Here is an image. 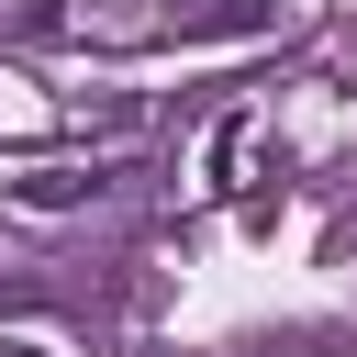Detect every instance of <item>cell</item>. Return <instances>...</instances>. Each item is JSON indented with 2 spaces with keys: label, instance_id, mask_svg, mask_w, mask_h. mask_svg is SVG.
Segmentation results:
<instances>
[{
  "label": "cell",
  "instance_id": "1",
  "mask_svg": "<svg viewBox=\"0 0 357 357\" xmlns=\"http://www.w3.org/2000/svg\"><path fill=\"white\" fill-rule=\"evenodd\" d=\"M257 145H268V112H223V123L201 134V190H234Z\"/></svg>",
  "mask_w": 357,
  "mask_h": 357
},
{
  "label": "cell",
  "instance_id": "2",
  "mask_svg": "<svg viewBox=\"0 0 357 357\" xmlns=\"http://www.w3.org/2000/svg\"><path fill=\"white\" fill-rule=\"evenodd\" d=\"M268 11L279 0H190V11H167V33L178 45H234V33H268Z\"/></svg>",
  "mask_w": 357,
  "mask_h": 357
},
{
  "label": "cell",
  "instance_id": "3",
  "mask_svg": "<svg viewBox=\"0 0 357 357\" xmlns=\"http://www.w3.org/2000/svg\"><path fill=\"white\" fill-rule=\"evenodd\" d=\"M100 190H112L100 167H33V178H11L22 212H78V201H100Z\"/></svg>",
  "mask_w": 357,
  "mask_h": 357
},
{
  "label": "cell",
  "instance_id": "4",
  "mask_svg": "<svg viewBox=\"0 0 357 357\" xmlns=\"http://www.w3.org/2000/svg\"><path fill=\"white\" fill-rule=\"evenodd\" d=\"M346 78H357V45H346Z\"/></svg>",
  "mask_w": 357,
  "mask_h": 357
}]
</instances>
